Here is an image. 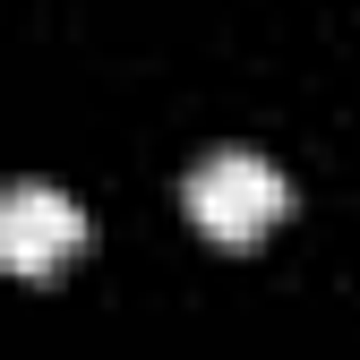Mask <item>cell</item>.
Wrapping results in <instances>:
<instances>
[{
	"label": "cell",
	"instance_id": "1",
	"mask_svg": "<svg viewBox=\"0 0 360 360\" xmlns=\"http://www.w3.org/2000/svg\"><path fill=\"white\" fill-rule=\"evenodd\" d=\"M180 198H189L198 232H214V240H257L266 223L292 206V180L266 163L257 146H214L189 180H180Z\"/></svg>",
	"mask_w": 360,
	"mask_h": 360
},
{
	"label": "cell",
	"instance_id": "2",
	"mask_svg": "<svg viewBox=\"0 0 360 360\" xmlns=\"http://www.w3.org/2000/svg\"><path fill=\"white\" fill-rule=\"evenodd\" d=\"M86 249V206L52 180H9L0 189V266L9 275H52Z\"/></svg>",
	"mask_w": 360,
	"mask_h": 360
}]
</instances>
